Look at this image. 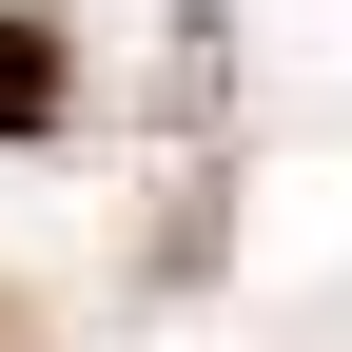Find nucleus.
I'll use <instances>...</instances> for the list:
<instances>
[{
  "instance_id": "1",
  "label": "nucleus",
  "mask_w": 352,
  "mask_h": 352,
  "mask_svg": "<svg viewBox=\"0 0 352 352\" xmlns=\"http://www.w3.org/2000/svg\"><path fill=\"white\" fill-rule=\"evenodd\" d=\"M39 118H59V39H39V20H0V138H39Z\"/></svg>"
}]
</instances>
